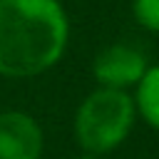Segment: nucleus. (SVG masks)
Instances as JSON below:
<instances>
[{
  "label": "nucleus",
  "mask_w": 159,
  "mask_h": 159,
  "mask_svg": "<svg viewBox=\"0 0 159 159\" xmlns=\"http://www.w3.org/2000/svg\"><path fill=\"white\" fill-rule=\"evenodd\" d=\"M70 42L60 0H0V77L27 80L55 67Z\"/></svg>",
  "instance_id": "1"
},
{
  "label": "nucleus",
  "mask_w": 159,
  "mask_h": 159,
  "mask_svg": "<svg viewBox=\"0 0 159 159\" xmlns=\"http://www.w3.org/2000/svg\"><path fill=\"white\" fill-rule=\"evenodd\" d=\"M134 119L137 107L129 92L97 87L75 112V139L84 154L102 157L129 137Z\"/></svg>",
  "instance_id": "2"
},
{
  "label": "nucleus",
  "mask_w": 159,
  "mask_h": 159,
  "mask_svg": "<svg viewBox=\"0 0 159 159\" xmlns=\"http://www.w3.org/2000/svg\"><path fill=\"white\" fill-rule=\"evenodd\" d=\"M147 70H149V62L144 52L124 42L107 45L104 50L97 52L92 62V75L97 84L107 89H122V92H127L129 87H137Z\"/></svg>",
  "instance_id": "3"
},
{
  "label": "nucleus",
  "mask_w": 159,
  "mask_h": 159,
  "mask_svg": "<svg viewBox=\"0 0 159 159\" xmlns=\"http://www.w3.org/2000/svg\"><path fill=\"white\" fill-rule=\"evenodd\" d=\"M45 134L37 119L22 109L0 112V159H40Z\"/></svg>",
  "instance_id": "4"
},
{
  "label": "nucleus",
  "mask_w": 159,
  "mask_h": 159,
  "mask_svg": "<svg viewBox=\"0 0 159 159\" xmlns=\"http://www.w3.org/2000/svg\"><path fill=\"white\" fill-rule=\"evenodd\" d=\"M134 107L137 114L159 132V65H149V70L144 72L142 82L134 89Z\"/></svg>",
  "instance_id": "5"
},
{
  "label": "nucleus",
  "mask_w": 159,
  "mask_h": 159,
  "mask_svg": "<svg viewBox=\"0 0 159 159\" xmlns=\"http://www.w3.org/2000/svg\"><path fill=\"white\" fill-rule=\"evenodd\" d=\"M132 12H134V20L144 30L159 32V0H134Z\"/></svg>",
  "instance_id": "6"
},
{
  "label": "nucleus",
  "mask_w": 159,
  "mask_h": 159,
  "mask_svg": "<svg viewBox=\"0 0 159 159\" xmlns=\"http://www.w3.org/2000/svg\"><path fill=\"white\" fill-rule=\"evenodd\" d=\"M75 159H97V157H92V154H80V157H75Z\"/></svg>",
  "instance_id": "7"
}]
</instances>
